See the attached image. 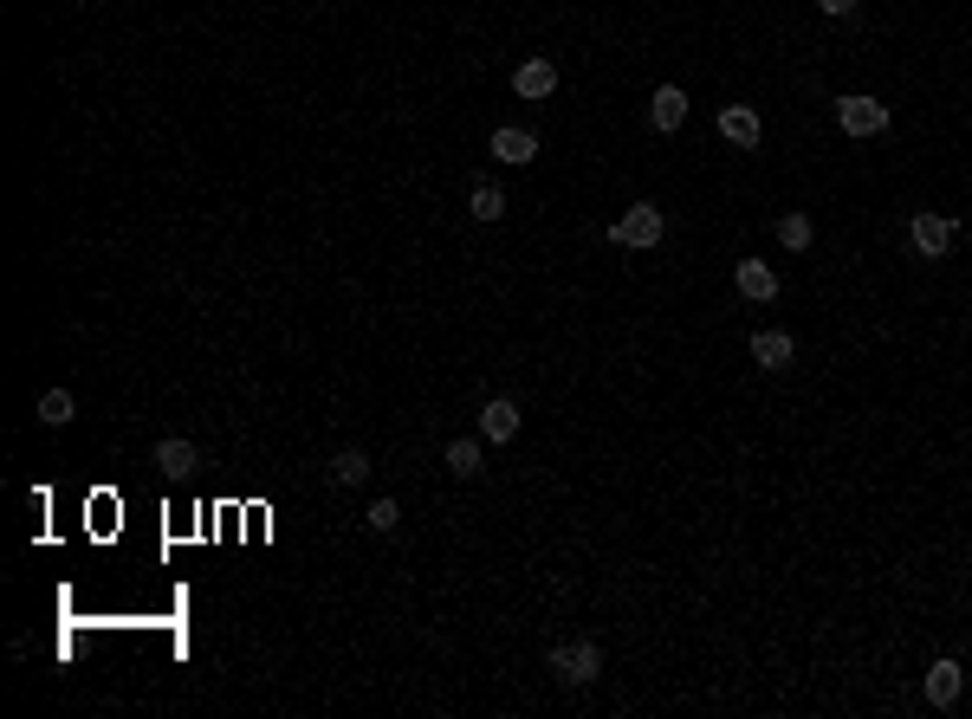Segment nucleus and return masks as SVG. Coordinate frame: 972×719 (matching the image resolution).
<instances>
[{
  "label": "nucleus",
  "instance_id": "obj_7",
  "mask_svg": "<svg viewBox=\"0 0 972 719\" xmlns=\"http://www.w3.org/2000/svg\"><path fill=\"white\" fill-rule=\"evenodd\" d=\"M960 687H967V667H960V661H934V667H927V681H920L927 707H953V700H960Z\"/></svg>",
  "mask_w": 972,
  "mask_h": 719
},
{
  "label": "nucleus",
  "instance_id": "obj_6",
  "mask_svg": "<svg viewBox=\"0 0 972 719\" xmlns=\"http://www.w3.org/2000/svg\"><path fill=\"white\" fill-rule=\"evenodd\" d=\"M720 137H726L733 149H759L765 144V117L753 111V104H726V111H720Z\"/></svg>",
  "mask_w": 972,
  "mask_h": 719
},
{
  "label": "nucleus",
  "instance_id": "obj_14",
  "mask_svg": "<svg viewBox=\"0 0 972 719\" xmlns=\"http://www.w3.org/2000/svg\"><path fill=\"white\" fill-rule=\"evenodd\" d=\"M325 473H331V487H363V480H370V454H363V447H338Z\"/></svg>",
  "mask_w": 972,
  "mask_h": 719
},
{
  "label": "nucleus",
  "instance_id": "obj_3",
  "mask_svg": "<svg viewBox=\"0 0 972 719\" xmlns=\"http://www.w3.org/2000/svg\"><path fill=\"white\" fill-rule=\"evenodd\" d=\"M836 124H843L849 137H882V130H889V104L869 98V91H849V98H836Z\"/></svg>",
  "mask_w": 972,
  "mask_h": 719
},
{
  "label": "nucleus",
  "instance_id": "obj_16",
  "mask_svg": "<svg viewBox=\"0 0 972 719\" xmlns=\"http://www.w3.org/2000/svg\"><path fill=\"white\" fill-rule=\"evenodd\" d=\"M71 415H78L71 389H46V396H39V422H46V429H66Z\"/></svg>",
  "mask_w": 972,
  "mask_h": 719
},
{
  "label": "nucleus",
  "instance_id": "obj_17",
  "mask_svg": "<svg viewBox=\"0 0 972 719\" xmlns=\"http://www.w3.org/2000/svg\"><path fill=\"white\" fill-rule=\"evenodd\" d=\"M448 473L454 480H474L481 473V441H448Z\"/></svg>",
  "mask_w": 972,
  "mask_h": 719
},
{
  "label": "nucleus",
  "instance_id": "obj_4",
  "mask_svg": "<svg viewBox=\"0 0 972 719\" xmlns=\"http://www.w3.org/2000/svg\"><path fill=\"white\" fill-rule=\"evenodd\" d=\"M907 240H914V253L920 260H947L953 253V240H960V227L947 215H934V208H920V215L907 220Z\"/></svg>",
  "mask_w": 972,
  "mask_h": 719
},
{
  "label": "nucleus",
  "instance_id": "obj_13",
  "mask_svg": "<svg viewBox=\"0 0 972 719\" xmlns=\"http://www.w3.org/2000/svg\"><path fill=\"white\" fill-rule=\"evenodd\" d=\"M791 357H798V344H791L784 331H753V363H765V369H791Z\"/></svg>",
  "mask_w": 972,
  "mask_h": 719
},
{
  "label": "nucleus",
  "instance_id": "obj_9",
  "mask_svg": "<svg viewBox=\"0 0 972 719\" xmlns=\"http://www.w3.org/2000/svg\"><path fill=\"white\" fill-rule=\"evenodd\" d=\"M481 434H486V441H499V447H506V441L519 434V402H512V396H493V402H486V409H481Z\"/></svg>",
  "mask_w": 972,
  "mask_h": 719
},
{
  "label": "nucleus",
  "instance_id": "obj_19",
  "mask_svg": "<svg viewBox=\"0 0 972 719\" xmlns=\"http://www.w3.org/2000/svg\"><path fill=\"white\" fill-rule=\"evenodd\" d=\"M363 525H370V532H383V538H389V532H396V525H403V505H396V500H376V505H370V512H363Z\"/></svg>",
  "mask_w": 972,
  "mask_h": 719
},
{
  "label": "nucleus",
  "instance_id": "obj_12",
  "mask_svg": "<svg viewBox=\"0 0 972 719\" xmlns=\"http://www.w3.org/2000/svg\"><path fill=\"white\" fill-rule=\"evenodd\" d=\"M733 279H739V292H746L753 305H771V298H778V273H771L765 260H739V273H733Z\"/></svg>",
  "mask_w": 972,
  "mask_h": 719
},
{
  "label": "nucleus",
  "instance_id": "obj_2",
  "mask_svg": "<svg viewBox=\"0 0 972 719\" xmlns=\"http://www.w3.org/2000/svg\"><path fill=\"white\" fill-rule=\"evenodd\" d=\"M552 674L564 687H590L597 674H603V648L597 642H557L552 648Z\"/></svg>",
  "mask_w": 972,
  "mask_h": 719
},
{
  "label": "nucleus",
  "instance_id": "obj_5",
  "mask_svg": "<svg viewBox=\"0 0 972 719\" xmlns=\"http://www.w3.org/2000/svg\"><path fill=\"white\" fill-rule=\"evenodd\" d=\"M149 467H156L162 480H189V473L202 467V447H195V441H182V434H169V441H156Z\"/></svg>",
  "mask_w": 972,
  "mask_h": 719
},
{
  "label": "nucleus",
  "instance_id": "obj_1",
  "mask_svg": "<svg viewBox=\"0 0 972 719\" xmlns=\"http://www.w3.org/2000/svg\"><path fill=\"white\" fill-rule=\"evenodd\" d=\"M662 233H668V215L655 202H635L610 220V247H662Z\"/></svg>",
  "mask_w": 972,
  "mask_h": 719
},
{
  "label": "nucleus",
  "instance_id": "obj_11",
  "mask_svg": "<svg viewBox=\"0 0 972 719\" xmlns=\"http://www.w3.org/2000/svg\"><path fill=\"white\" fill-rule=\"evenodd\" d=\"M493 156L519 169V162H532V156H539V137H532V130H519V124H499V130H493Z\"/></svg>",
  "mask_w": 972,
  "mask_h": 719
},
{
  "label": "nucleus",
  "instance_id": "obj_18",
  "mask_svg": "<svg viewBox=\"0 0 972 719\" xmlns=\"http://www.w3.org/2000/svg\"><path fill=\"white\" fill-rule=\"evenodd\" d=\"M778 240H784L791 253H804V247L817 240V227H811V215H784V220H778Z\"/></svg>",
  "mask_w": 972,
  "mask_h": 719
},
{
  "label": "nucleus",
  "instance_id": "obj_20",
  "mask_svg": "<svg viewBox=\"0 0 972 719\" xmlns=\"http://www.w3.org/2000/svg\"><path fill=\"white\" fill-rule=\"evenodd\" d=\"M817 7H824L830 20H849V13H856V0H817Z\"/></svg>",
  "mask_w": 972,
  "mask_h": 719
},
{
  "label": "nucleus",
  "instance_id": "obj_8",
  "mask_svg": "<svg viewBox=\"0 0 972 719\" xmlns=\"http://www.w3.org/2000/svg\"><path fill=\"white\" fill-rule=\"evenodd\" d=\"M512 91H519L525 104H539V98H552V91H557V66H552V59H525V66L512 72Z\"/></svg>",
  "mask_w": 972,
  "mask_h": 719
},
{
  "label": "nucleus",
  "instance_id": "obj_10",
  "mask_svg": "<svg viewBox=\"0 0 972 719\" xmlns=\"http://www.w3.org/2000/svg\"><path fill=\"white\" fill-rule=\"evenodd\" d=\"M681 117H688V91H681V84H662V91L648 98V124H655V130H681Z\"/></svg>",
  "mask_w": 972,
  "mask_h": 719
},
{
  "label": "nucleus",
  "instance_id": "obj_15",
  "mask_svg": "<svg viewBox=\"0 0 972 719\" xmlns=\"http://www.w3.org/2000/svg\"><path fill=\"white\" fill-rule=\"evenodd\" d=\"M467 215H474V220H506V195H499L493 182H474V195H467Z\"/></svg>",
  "mask_w": 972,
  "mask_h": 719
}]
</instances>
